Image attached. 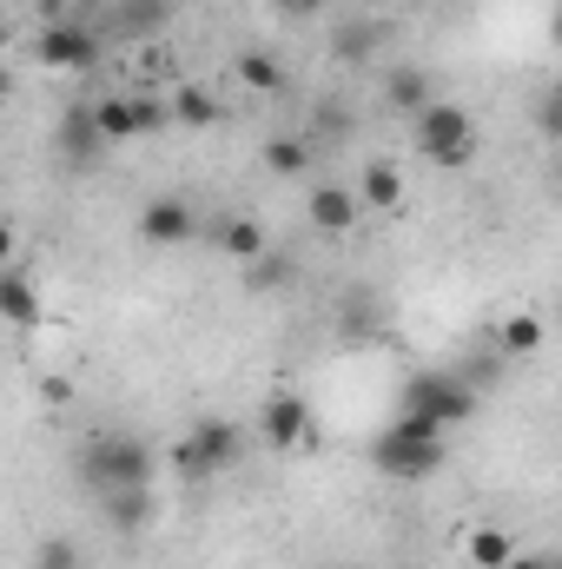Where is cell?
<instances>
[{"label": "cell", "instance_id": "cell-18", "mask_svg": "<svg viewBox=\"0 0 562 569\" xmlns=\"http://www.w3.org/2000/svg\"><path fill=\"white\" fill-rule=\"evenodd\" d=\"M291 279H298V266L284 259L279 246H272L259 266H245V284H252V291H291Z\"/></svg>", "mask_w": 562, "mask_h": 569}, {"label": "cell", "instance_id": "cell-15", "mask_svg": "<svg viewBox=\"0 0 562 569\" xmlns=\"http://www.w3.org/2000/svg\"><path fill=\"white\" fill-rule=\"evenodd\" d=\"M543 338H550V325H543L536 311H516V318H503V331H496L503 358H530V351H543Z\"/></svg>", "mask_w": 562, "mask_h": 569}, {"label": "cell", "instance_id": "cell-10", "mask_svg": "<svg viewBox=\"0 0 562 569\" xmlns=\"http://www.w3.org/2000/svg\"><path fill=\"white\" fill-rule=\"evenodd\" d=\"M212 246H219L225 259H239V266H259V259L272 252V232H265L259 219L232 212V219H219V226H212Z\"/></svg>", "mask_w": 562, "mask_h": 569}, {"label": "cell", "instance_id": "cell-27", "mask_svg": "<svg viewBox=\"0 0 562 569\" xmlns=\"http://www.w3.org/2000/svg\"><path fill=\"white\" fill-rule=\"evenodd\" d=\"M40 13H47V20H60V13H67V0H40Z\"/></svg>", "mask_w": 562, "mask_h": 569}, {"label": "cell", "instance_id": "cell-19", "mask_svg": "<svg viewBox=\"0 0 562 569\" xmlns=\"http://www.w3.org/2000/svg\"><path fill=\"white\" fill-rule=\"evenodd\" d=\"M398 199H404V179H398V166H384V159H378V166L364 172V206H378V212H391Z\"/></svg>", "mask_w": 562, "mask_h": 569}, {"label": "cell", "instance_id": "cell-17", "mask_svg": "<svg viewBox=\"0 0 562 569\" xmlns=\"http://www.w3.org/2000/svg\"><path fill=\"white\" fill-rule=\"evenodd\" d=\"M0 311H7V325H13V331H27V325L40 318V298H33L27 272H7V279H0Z\"/></svg>", "mask_w": 562, "mask_h": 569}, {"label": "cell", "instance_id": "cell-5", "mask_svg": "<svg viewBox=\"0 0 562 569\" xmlns=\"http://www.w3.org/2000/svg\"><path fill=\"white\" fill-rule=\"evenodd\" d=\"M404 411L411 418H430V425L456 430L476 418V391L456 378V371H418L411 385H404Z\"/></svg>", "mask_w": 562, "mask_h": 569}, {"label": "cell", "instance_id": "cell-20", "mask_svg": "<svg viewBox=\"0 0 562 569\" xmlns=\"http://www.w3.org/2000/svg\"><path fill=\"white\" fill-rule=\"evenodd\" d=\"M265 172H279V179H304L311 172V152L298 140H265Z\"/></svg>", "mask_w": 562, "mask_h": 569}, {"label": "cell", "instance_id": "cell-3", "mask_svg": "<svg viewBox=\"0 0 562 569\" xmlns=\"http://www.w3.org/2000/svg\"><path fill=\"white\" fill-rule=\"evenodd\" d=\"M239 457H245V430L232 425V418H205V425H192L172 443V470H179L185 483H212V477H225Z\"/></svg>", "mask_w": 562, "mask_h": 569}, {"label": "cell", "instance_id": "cell-7", "mask_svg": "<svg viewBox=\"0 0 562 569\" xmlns=\"http://www.w3.org/2000/svg\"><path fill=\"white\" fill-rule=\"evenodd\" d=\"M205 226H199V212L185 206V199H145V212H140V239L145 246H159V252H172V246H185V239H199Z\"/></svg>", "mask_w": 562, "mask_h": 569}, {"label": "cell", "instance_id": "cell-22", "mask_svg": "<svg viewBox=\"0 0 562 569\" xmlns=\"http://www.w3.org/2000/svg\"><path fill=\"white\" fill-rule=\"evenodd\" d=\"M172 120H185V127H212V120H219V107H212L199 87H185V93L172 100Z\"/></svg>", "mask_w": 562, "mask_h": 569}, {"label": "cell", "instance_id": "cell-9", "mask_svg": "<svg viewBox=\"0 0 562 569\" xmlns=\"http://www.w3.org/2000/svg\"><path fill=\"white\" fill-rule=\"evenodd\" d=\"M259 437H265L272 450H304V443H311V411H304V398L272 391L265 411H259Z\"/></svg>", "mask_w": 562, "mask_h": 569}, {"label": "cell", "instance_id": "cell-6", "mask_svg": "<svg viewBox=\"0 0 562 569\" xmlns=\"http://www.w3.org/2000/svg\"><path fill=\"white\" fill-rule=\"evenodd\" d=\"M93 120H100L107 140H140V133L172 127V107H165V100H140V93H113V100L93 107Z\"/></svg>", "mask_w": 562, "mask_h": 569}, {"label": "cell", "instance_id": "cell-4", "mask_svg": "<svg viewBox=\"0 0 562 569\" xmlns=\"http://www.w3.org/2000/svg\"><path fill=\"white\" fill-rule=\"evenodd\" d=\"M411 127H418V152L430 166H463V159H476V120H470L456 100L423 107Z\"/></svg>", "mask_w": 562, "mask_h": 569}, {"label": "cell", "instance_id": "cell-1", "mask_svg": "<svg viewBox=\"0 0 562 569\" xmlns=\"http://www.w3.org/2000/svg\"><path fill=\"white\" fill-rule=\"evenodd\" d=\"M73 477L87 497H120V490H152V443L133 430H93L73 450Z\"/></svg>", "mask_w": 562, "mask_h": 569}, {"label": "cell", "instance_id": "cell-21", "mask_svg": "<svg viewBox=\"0 0 562 569\" xmlns=\"http://www.w3.org/2000/svg\"><path fill=\"white\" fill-rule=\"evenodd\" d=\"M239 80H245V87H259V93H279L284 67L272 60V53H239Z\"/></svg>", "mask_w": 562, "mask_h": 569}, {"label": "cell", "instance_id": "cell-13", "mask_svg": "<svg viewBox=\"0 0 562 569\" xmlns=\"http://www.w3.org/2000/svg\"><path fill=\"white\" fill-rule=\"evenodd\" d=\"M384 100H391L398 113H411V120H418L423 107H436V87H430V73H423V67H391V73H384Z\"/></svg>", "mask_w": 562, "mask_h": 569}, {"label": "cell", "instance_id": "cell-8", "mask_svg": "<svg viewBox=\"0 0 562 569\" xmlns=\"http://www.w3.org/2000/svg\"><path fill=\"white\" fill-rule=\"evenodd\" d=\"M93 60H100V40H93L87 27L47 20V33H40V67H53V73H87Z\"/></svg>", "mask_w": 562, "mask_h": 569}, {"label": "cell", "instance_id": "cell-14", "mask_svg": "<svg viewBox=\"0 0 562 569\" xmlns=\"http://www.w3.org/2000/svg\"><path fill=\"white\" fill-rule=\"evenodd\" d=\"M100 146H113V140L100 133V120H93V107H80V113H67V120H60V152H67L73 166H80V159H93Z\"/></svg>", "mask_w": 562, "mask_h": 569}, {"label": "cell", "instance_id": "cell-2", "mask_svg": "<svg viewBox=\"0 0 562 569\" xmlns=\"http://www.w3.org/2000/svg\"><path fill=\"white\" fill-rule=\"evenodd\" d=\"M443 437H450L443 425H430V418H411V411H404L398 425L371 443V463H378L391 483H423V477H436L443 457H450Z\"/></svg>", "mask_w": 562, "mask_h": 569}, {"label": "cell", "instance_id": "cell-11", "mask_svg": "<svg viewBox=\"0 0 562 569\" xmlns=\"http://www.w3.org/2000/svg\"><path fill=\"white\" fill-rule=\"evenodd\" d=\"M93 510H100V523L113 537H140L145 523L159 517V497L152 490H120V497H93Z\"/></svg>", "mask_w": 562, "mask_h": 569}, {"label": "cell", "instance_id": "cell-12", "mask_svg": "<svg viewBox=\"0 0 562 569\" xmlns=\"http://www.w3.org/2000/svg\"><path fill=\"white\" fill-rule=\"evenodd\" d=\"M304 212H311V226H318V232H331V239H344V232L358 226V199H351L344 186H331V179H318V186H311Z\"/></svg>", "mask_w": 562, "mask_h": 569}, {"label": "cell", "instance_id": "cell-23", "mask_svg": "<svg viewBox=\"0 0 562 569\" xmlns=\"http://www.w3.org/2000/svg\"><path fill=\"white\" fill-rule=\"evenodd\" d=\"M33 569H80V550H73V543H40Z\"/></svg>", "mask_w": 562, "mask_h": 569}, {"label": "cell", "instance_id": "cell-26", "mask_svg": "<svg viewBox=\"0 0 562 569\" xmlns=\"http://www.w3.org/2000/svg\"><path fill=\"white\" fill-rule=\"evenodd\" d=\"M272 7H279V13H291V20H304V13H318L324 0H272Z\"/></svg>", "mask_w": 562, "mask_h": 569}, {"label": "cell", "instance_id": "cell-25", "mask_svg": "<svg viewBox=\"0 0 562 569\" xmlns=\"http://www.w3.org/2000/svg\"><path fill=\"white\" fill-rule=\"evenodd\" d=\"M543 133L562 140V93H550V107H543Z\"/></svg>", "mask_w": 562, "mask_h": 569}, {"label": "cell", "instance_id": "cell-16", "mask_svg": "<svg viewBox=\"0 0 562 569\" xmlns=\"http://www.w3.org/2000/svg\"><path fill=\"white\" fill-rule=\"evenodd\" d=\"M463 550H470V563H476V569H503V563H516V557H523V550H516V537H510V530H490V523H483V530H470V543H463Z\"/></svg>", "mask_w": 562, "mask_h": 569}, {"label": "cell", "instance_id": "cell-24", "mask_svg": "<svg viewBox=\"0 0 562 569\" xmlns=\"http://www.w3.org/2000/svg\"><path fill=\"white\" fill-rule=\"evenodd\" d=\"M503 569H562V563H556V557H550V550H523L516 563H503Z\"/></svg>", "mask_w": 562, "mask_h": 569}]
</instances>
